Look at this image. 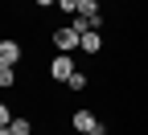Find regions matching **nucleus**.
Returning <instances> with one entry per match:
<instances>
[{
    "instance_id": "obj_1",
    "label": "nucleus",
    "mask_w": 148,
    "mask_h": 135,
    "mask_svg": "<svg viewBox=\"0 0 148 135\" xmlns=\"http://www.w3.org/2000/svg\"><path fill=\"white\" fill-rule=\"evenodd\" d=\"M53 45H58V53H70V49L82 45V33L74 25H58V29H53Z\"/></svg>"
},
{
    "instance_id": "obj_2",
    "label": "nucleus",
    "mask_w": 148,
    "mask_h": 135,
    "mask_svg": "<svg viewBox=\"0 0 148 135\" xmlns=\"http://www.w3.org/2000/svg\"><path fill=\"white\" fill-rule=\"evenodd\" d=\"M25 57V45L16 41V37H4V41H0V66H16Z\"/></svg>"
},
{
    "instance_id": "obj_3",
    "label": "nucleus",
    "mask_w": 148,
    "mask_h": 135,
    "mask_svg": "<svg viewBox=\"0 0 148 135\" xmlns=\"http://www.w3.org/2000/svg\"><path fill=\"white\" fill-rule=\"evenodd\" d=\"M70 74H74V57H70V53H58V57L49 62V78H53V82H70Z\"/></svg>"
},
{
    "instance_id": "obj_4",
    "label": "nucleus",
    "mask_w": 148,
    "mask_h": 135,
    "mask_svg": "<svg viewBox=\"0 0 148 135\" xmlns=\"http://www.w3.org/2000/svg\"><path fill=\"white\" fill-rule=\"evenodd\" d=\"M70 127H74V131H82V135H90V131L99 127V119H95V115L82 107V111H74V115H70Z\"/></svg>"
},
{
    "instance_id": "obj_5",
    "label": "nucleus",
    "mask_w": 148,
    "mask_h": 135,
    "mask_svg": "<svg viewBox=\"0 0 148 135\" xmlns=\"http://www.w3.org/2000/svg\"><path fill=\"white\" fill-rule=\"evenodd\" d=\"M78 49H86V53H99V49H103V37H99L95 29H86V33H82V45H78Z\"/></svg>"
},
{
    "instance_id": "obj_6",
    "label": "nucleus",
    "mask_w": 148,
    "mask_h": 135,
    "mask_svg": "<svg viewBox=\"0 0 148 135\" xmlns=\"http://www.w3.org/2000/svg\"><path fill=\"white\" fill-rule=\"evenodd\" d=\"M29 131H33V123H29V119H21V115H12V123L4 127V135H29Z\"/></svg>"
},
{
    "instance_id": "obj_7",
    "label": "nucleus",
    "mask_w": 148,
    "mask_h": 135,
    "mask_svg": "<svg viewBox=\"0 0 148 135\" xmlns=\"http://www.w3.org/2000/svg\"><path fill=\"white\" fill-rule=\"evenodd\" d=\"M66 86H70L74 94H82V90H86L90 82H86V74H82V70H74V74H70V82H66Z\"/></svg>"
},
{
    "instance_id": "obj_8",
    "label": "nucleus",
    "mask_w": 148,
    "mask_h": 135,
    "mask_svg": "<svg viewBox=\"0 0 148 135\" xmlns=\"http://www.w3.org/2000/svg\"><path fill=\"white\" fill-rule=\"evenodd\" d=\"M16 86V70L12 66H0V90H12Z\"/></svg>"
},
{
    "instance_id": "obj_9",
    "label": "nucleus",
    "mask_w": 148,
    "mask_h": 135,
    "mask_svg": "<svg viewBox=\"0 0 148 135\" xmlns=\"http://www.w3.org/2000/svg\"><path fill=\"white\" fill-rule=\"evenodd\" d=\"M58 8H62V12H70V16H74V12H78V0H58Z\"/></svg>"
},
{
    "instance_id": "obj_10",
    "label": "nucleus",
    "mask_w": 148,
    "mask_h": 135,
    "mask_svg": "<svg viewBox=\"0 0 148 135\" xmlns=\"http://www.w3.org/2000/svg\"><path fill=\"white\" fill-rule=\"evenodd\" d=\"M8 123H12V111H8L4 102H0V127H8Z\"/></svg>"
},
{
    "instance_id": "obj_11",
    "label": "nucleus",
    "mask_w": 148,
    "mask_h": 135,
    "mask_svg": "<svg viewBox=\"0 0 148 135\" xmlns=\"http://www.w3.org/2000/svg\"><path fill=\"white\" fill-rule=\"evenodd\" d=\"M33 4H37V8H49V4H58V0H33Z\"/></svg>"
},
{
    "instance_id": "obj_12",
    "label": "nucleus",
    "mask_w": 148,
    "mask_h": 135,
    "mask_svg": "<svg viewBox=\"0 0 148 135\" xmlns=\"http://www.w3.org/2000/svg\"><path fill=\"white\" fill-rule=\"evenodd\" d=\"M78 135H82V131H78Z\"/></svg>"
}]
</instances>
